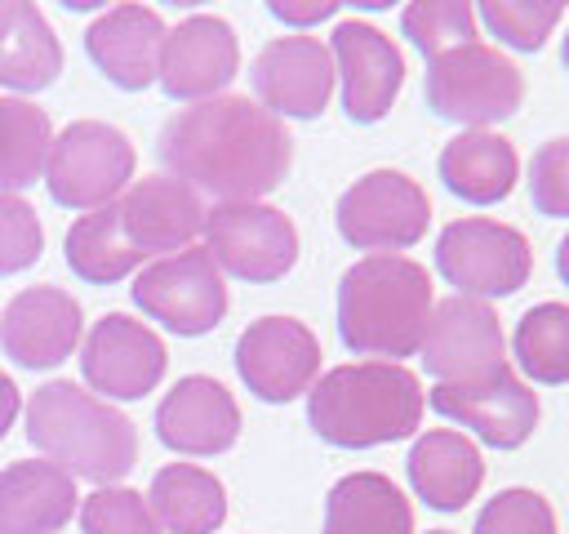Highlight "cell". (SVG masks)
Listing matches in <instances>:
<instances>
[{"instance_id":"cell-1","label":"cell","mask_w":569,"mask_h":534,"mask_svg":"<svg viewBox=\"0 0 569 534\" xmlns=\"http://www.w3.org/2000/svg\"><path fill=\"white\" fill-rule=\"evenodd\" d=\"M169 178L191 191L231 200H262L276 191L293 165V138L284 120L240 93H218L209 102H191L173 111L156 142Z\"/></svg>"},{"instance_id":"cell-2","label":"cell","mask_w":569,"mask_h":534,"mask_svg":"<svg viewBox=\"0 0 569 534\" xmlns=\"http://www.w3.org/2000/svg\"><path fill=\"white\" fill-rule=\"evenodd\" d=\"M436 294L422 263L405 254H369L338 280V338L356 356L400 365L422 347Z\"/></svg>"},{"instance_id":"cell-3","label":"cell","mask_w":569,"mask_h":534,"mask_svg":"<svg viewBox=\"0 0 569 534\" xmlns=\"http://www.w3.org/2000/svg\"><path fill=\"white\" fill-rule=\"evenodd\" d=\"M427 392L413 369L391 360L333 365L307 392V423L338 449H369L405 441L422 423Z\"/></svg>"},{"instance_id":"cell-4","label":"cell","mask_w":569,"mask_h":534,"mask_svg":"<svg viewBox=\"0 0 569 534\" xmlns=\"http://www.w3.org/2000/svg\"><path fill=\"white\" fill-rule=\"evenodd\" d=\"M27 441L67 476L111 485L138 463V427L102 396L53 378L27 400Z\"/></svg>"},{"instance_id":"cell-5","label":"cell","mask_w":569,"mask_h":534,"mask_svg":"<svg viewBox=\"0 0 569 534\" xmlns=\"http://www.w3.org/2000/svg\"><path fill=\"white\" fill-rule=\"evenodd\" d=\"M520 102H525L520 67L485 40L458 44V49L427 62V107L440 120L485 129V125L516 116Z\"/></svg>"},{"instance_id":"cell-6","label":"cell","mask_w":569,"mask_h":534,"mask_svg":"<svg viewBox=\"0 0 569 534\" xmlns=\"http://www.w3.org/2000/svg\"><path fill=\"white\" fill-rule=\"evenodd\" d=\"M133 160H138L133 142L116 125H107V120H71L49 142L44 187L62 209L93 214V209L120 200V191L133 178Z\"/></svg>"},{"instance_id":"cell-7","label":"cell","mask_w":569,"mask_h":534,"mask_svg":"<svg viewBox=\"0 0 569 534\" xmlns=\"http://www.w3.org/2000/svg\"><path fill=\"white\" fill-rule=\"evenodd\" d=\"M204 249L218 271L236 280H280L298 263V227L284 209L262 200H231L204 214Z\"/></svg>"},{"instance_id":"cell-8","label":"cell","mask_w":569,"mask_h":534,"mask_svg":"<svg viewBox=\"0 0 569 534\" xmlns=\"http://www.w3.org/2000/svg\"><path fill=\"white\" fill-rule=\"evenodd\" d=\"M436 271L462 298H507L533 271L529 240L493 218H453L436 240Z\"/></svg>"},{"instance_id":"cell-9","label":"cell","mask_w":569,"mask_h":534,"mask_svg":"<svg viewBox=\"0 0 569 534\" xmlns=\"http://www.w3.org/2000/svg\"><path fill=\"white\" fill-rule=\"evenodd\" d=\"M133 303L178 338H200L227 316V280L209 249L187 245L169 258H156L133 280Z\"/></svg>"},{"instance_id":"cell-10","label":"cell","mask_w":569,"mask_h":534,"mask_svg":"<svg viewBox=\"0 0 569 534\" xmlns=\"http://www.w3.org/2000/svg\"><path fill=\"white\" fill-rule=\"evenodd\" d=\"M333 222L347 245L391 254V249H409L427 236L431 200L418 187V178H409L400 169H373L338 196Z\"/></svg>"},{"instance_id":"cell-11","label":"cell","mask_w":569,"mask_h":534,"mask_svg":"<svg viewBox=\"0 0 569 534\" xmlns=\"http://www.w3.org/2000/svg\"><path fill=\"white\" fill-rule=\"evenodd\" d=\"M164 369H169V352L160 334L133 316L111 312L93 320V329L84 334L80 374L89 392H98L102 400H138L160 387Z\"/></svg>"},{"instance_id":"cell-12","label":"cell","mask_w":569,"mask_h":534,"mask_svg":"<svg viewBox=\"0 0 569 534\" xmlns=\"http://www.w3.org/2000/svg\"><path fill=\"white\" fill-rule=\"evenodd\" d=\"M422 365L436 383H471L507 365L502 325L489 303L480 298H440L431 307L427 334H422Z\"/></svg>"},{"instance_id":"cell-13","label":"cell","mask_w":569,"mask_h":534,"mask_svg":"<svg viewBox=\"0 0 569 534\" xmlns=\"http://www.w3.org/2000/svg\"><path fill=\"white\" fill-rule=\"evenodd\" d=\"M236 374L258 400L284 405L311 392L320 374V343L293 316H262L236 338Z\"/></svg>"},{"instance_id":"cell-14","label":"cell","mask_w":569,"mask_h":534,"mask_svg":"<svg viewBox=\"0 0 569 534\" xmlns=\"http://www.w3.org/2000/svg\"><path fill=\"white\" fill-rule=\"evenodd\" d=\"M431 409L471 427L493 449H520L538 427V392L516 378L511 365L471 378V383H436Z\"/></svg>"},{"instance_id":"cell-15","label":"cell","mask_w":569,"mask_h":534,"mask_svg":"<svg viewBox=\"0 0 569 534\" xmlns=\"http://www.w3.org/2000/svg\"><path fill=\"white\" fill-rule=\"evenodd\" d=\"M258 107H267L276 120L293 116V120H316L329 107L333 93V53L325 40L316 36H276L258 49L253 67H249Z\"/></svg>"},{"instance_id":"cell-16","label":"cell","mask_w":569,"mask_h":534,"mask_svg":"<svg viewBox=\"0 0 569 534\" xmlns=\"http://www.w3.org/2000/svg\"><path fill=\"white\" fill-rule=\"evenodd\" d=\"M240 71V40L231 22L213 13H191L182 18L160 49V89L173 102H209L218 98Z\"/></svg>"},{"instance_id":"cell-17","label":"cell","mask_w":569,"mask_h":534,"mask_svg":"<svg viewBox=\"0 0 569 534\" xmlns=\"http://www.w3.org/2000/svg\"><path fill=\"white\" fill-rule=\"evenodd\" d=\"M329 53L342 80V111L356 125H378L405 85V58L391 44V36L369 22L347 18L329 36Z\"/></svg>"},{"instance_id":"cell-18","label":"cell","mask_w":569,"mask_h":534,"mask_svg":"<svg viewBox=\"0 0 569 534\" xmlns=\"http://www.w3.org/2000/svg\"><path fill=\"white\" fill-rule=\"evenodd\" d=\"M156 436L173 454L213 458V454L236 445V436H240V405H236V396L218 378L187 374L156 405Z\"/></svg>"},{"instance_id":"cell-19","label":"cell","mask_w":569,"mask_h":534,"mask_svg":"<svg viewBox=\"0 0 569 534\" xmlns=\"http://www.w3.org/2000/svg\"><path fill=\"white\" fill-rule=\"evenodd\" d=\"M116 214H120L129 245L147 263V258H169V254L187 249L204 231L209 209H204L200 191L160 174V178H138L133 187H124V196L116 200Z\"/></svg>"},{"instance_id":"cell-20","label":"cell","mask_w":569,"mask_h":534,"mask_svg":"<svg viewBox=\"0 0 569 534\" xmlns=\"http://www.w3.org/2000/svg\"><path fill=\"white\" fill-rule=\"evenodd\" d=\"M0 347L22 369H53L80 347V303L58 285H31L0 316Z\"/></svg>"},{"instance_id":"cell-21","label":"cell","mask_w":569,"mask_h":534,"mask_svg":"<svg viewBox=\"0 0 569 534\" xmlns=\"http://www.w3.org/2000/svg\"><path fill=\"white\" fill-rule=\"evenodd\" d=\"M164 18L147 4H111L98 13L84 31L89 62L124 93L147 89L160 76V49H164Z\"/></svg>"},{"instance_id":"cell-22","label":"cell","mask_w":569,"mask_h":534,"mask_svg":"<svg viewBox=\"0 0 569 534\" xmlns=\"http://www.w3.org/2000/svg\"><path fill=\"white\" fill-rule=\"evenodd\" d=\"M76 512V476L49 458H22L0 472V534H58Z\"/></svg>"},{"instance_id":"cell-23","label":"cell","mask_w":569,"mask_h":534,"mask_svg":"<svg viewBox=\"0 0 569 534\" xmlns=\"http://www.w3.org/2000/svg\"><path fill=\"white\" fill-rule=\"evenodd\" d=\"M405 467H409L413 494L436 512H462L476 498L480 481H485L480 449L471 445V436L449 432V427H436V432L418 436Z\"/></svg>"},{"instance_id":"cell-24","label":"cell","mask_w":569,"mask_h":534,"mask_svg":"<svg viewBox=\"0 0 569 534\" xmlns=\"http://www.w3.org/2000/svg\"><path fill=\"white\" fill-rule=\"evenodd\" d=\"M520 178V156L502 134L462 129L440 147V182L467 205H498Z\"/></svg>"},{"instance_id":"cell-25","label":"cell","mask_w":569,"mask_h":534,"mask_svg":"<svg viewBox=\"0 0 569 534\" xmlns=\"http://www.w3.org/2000/svg\"><path fill=\"white\" fill-rule=\"evenodd\" d=\"M62 71V44L31 0H0V89L36 93Z\"/></svg>"},{"instance_id":"cell-26","label":"cell","mask_w":569,"mask_h":534,"mask_svg":"<svg viewBox=\"0 0 569 534\" xmlns=\"http://www.w3.org/2000/svg\"><path fill=\"white\" fill-rule=\"evenodd\" d=\"M320 534H413V507L382 472H351L325 498Z\"/></svg>"},{"instance_id":"cell-27","label":"cell","mask_w":569,"mask_h":534,"mask_svg":"<svg viewBox=\"0 0 569 534\" xmlns=\"http://www.w3.org/2000/svg\"><path fill=\"white\" fill-rule=\"evenodd\" d=\"M147 507L164 534H213L227 521V490L196 463H169L151 476Z\"/></svg>"},{"instance_id":"cell-28","label":"cell","mask_w":569,"mask_h":534,"mask_svg":"<svg viewBox=\"0 0 569 534\" xmlns=\"http://www.w3.org/2000/svg\"><path fill=\"white\" fill-rule=\"evenodd\" d=\"M62 254H67V267L84 280V285H116L124 280L142 254L129 245L124 227H120V214H116V200L93 209V214H80L71 227H67V240H62Z\"/></svg>"},{"instance_id":"cell-29","label":"cell","mask_w":569,"mask_h":534,"mask_svg":"<svg viewBox=\"0 0 569 534\" xmlns=\"http://www.w3.org/2000/svg\"><path fill=\"white\" fill-rule=\"evenodd\" d=\"M53 125L27 98H0V191H22L44 178Z\"/></svg>"},{"instance_id":"cell-30","label":"cell","mask_w":569,"mask_h":534,"mask_svg":"<svg viewBox=\"0 0 569 534\" xmlns=\"http://www.w3.org/2000/svg\"><path fill=\"white\" fill-rule=\"evenodd\" d=\"M511 352H516V365L525 369V378H533L542 387L569 383V307L565 303L529 307L511 334Z\"/></svg>"},{"instance_id":"cell-31","label":"cell","mask_w":569,"mask_h":534,"mask_svg":"<svg viewBox=\"0 0 569 534\" xmlns=\"http://www.w3.org/2000/svg\"><path fill=\"white\" fill-rule=\"evenodd\" d=\"M400 31L431 62V58L476 40V9L467 0H413L400 13Z\"/></svg>"},{"instance_id":"cell-32","label":"cell","mask_w":569,"mask_h":534,"mask_svg":"<svg viewBox=\"0 0 569 534\" xmlns=\"http://www.w3.org/2000/svg\"><path fill=\"white\" fill-rule=\"evenodd\" d=\"M476 18L502 44H511L520 53H533V49L547 44V36L556 31V22L565 18V4H556V0H485L476 9Z\"/></svg>"},{"instance_id":"cell-33","label":"cell","mask_w":569,"mask_h":534,"mask_svg":"<svg viewBox=\"0 0 569 534\" xmlns=\"http://www.w3.org/2000/svg\"><path fill=\"white\" fill-rule=\"evenodd\" d=\"M84 534H160L147 498L129 485H102L80 503Z\"/></svg>"},{"instance_id":"cell-34","label":"cell","mask_w":569,"mask_h":534,"mask_svg":"<svg viewBox=\"0 0 569 534\" xmlns=\"http://www.w3.org/2000/svg\"><path fill=\"white\" fill-rule=\"evenodd\" d=\"M471 534H556V512L538 490L516 485L480 507Z\"/></svg>"},{"instance_id":"cell-35","label":"cell","mask_w":569,"mask_h":534,"mask_svg":"<svg viewBox=\"0 0 569 534\" xmlns=\"http://www.w3.org/2000/svg\"><path fill=\"white\" fill-rule=\"evenodd\" d=\"M44 249V227L18 191H0V276L27 271Z\"/></svg>"},{"instance_id":"cell-36","label":"cell","mask_w":569,"mask_h":534,"mask_svg":"<svg viewBox=\"0 0 569 534\" xmlns=\"http://www.w3.org/2000/svg\"><path fill=\"white\" fill-rule=\"evenodd\" d=\"M529 196L547 218H569V138H551L529 160Z\"/></svg>"},{"instance_id":"cell-37","label":"cell","mask_w":569,"mask_h":534,"mask_svg":"<svg viewBox=\"0 0 569 534\" xmlns=\"http://www.w3.org/2000/svg\"><path fill=\"white\" fill-rule=\"evenodd\" d=\"M271 18L289 22V27H311V22H325L338 13V0H311V4H289V0H271L267 4Z\"/></svg>"},{"instance_id":"cell-38","label":"cell","mask_w":569,"mask_h":534,"mask_svg":"<svg viewBox=\"0 0 569 534\" xmlns=\"http://www.w3.org/2000/svg\"><path fill=\"white\" fill-rule=\"evenodd\" d=\"M18 409H22V396H18V383L0 369V441H4V432L13 427V418H18Z\"/></svg>"},{"instance_id":"cell-39","label":"cell","mask_w":569,"mask_h":534,"mask_svg":"<svg viewBox=\"0 0 569 534\" xmlns=\"http://www.w3.org/2000/svg\"><path fill=\"white\" fill-rule=\"evenodd\" d=\"M556 271H560V280L569 285V236L556 245Z\"/></svg>"},{"instance_id":"cell-40","label":"cell","mask_w":569,"mask_h":534,"mask_svg":"<svg viewBox=\"0 0 569 534\" xmlns=\"http://www.w3.org/2000/svg\"><path fill=\"white\" fill-rule=\"evenodd\" d=\"M560 58H565V67H569V36H565V49H560Z\"/></svg>"},{"instance_id":"cell-41","label":"cell","mask_w":569,"mask_h":534,"mask_svg":"<svg viewBox=\"0 0 569 534\" xmlns=\"http://www.w3.org/2000/svg\"><path fill=\"white\" fill-rule=\"evenodd\" d=\"M427 534H453V530H427Z\"/></svg>"}]
</instances>
